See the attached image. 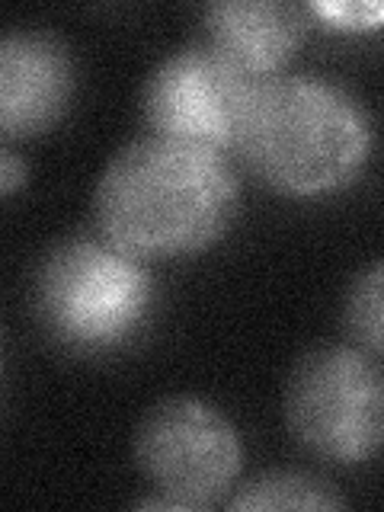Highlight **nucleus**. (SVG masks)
<instances>
[{
	"label": "nucleus",
	"instance_id": "39448f33",
	"mask_svg": "<svg viewBox=\"0 0 384 512\" xmlns=\"http://www.w3.org/2000/svg\"><path fill=\"white\" fill-rule=\"evenodd\" d=\"M135 461L170 509H205L234 487L244 452L221 410L199 397H167L138 423Z\"/></svg>",
	"mask_w": 384,
	"mask_h": 512
},
{
	"label": "nucleus",
	"instance_id": "f03ea898",
	"mask_svg": "<svg viewBox=\"0 0 384 512\" xmlns=\"http://www.w3.org/2000/svg\"><path fill=\"white\" fill-rule=\"evenodd\" d=\"M231 151L269 189L317 196L352 183L372 154V119L356 93L317 74L256 80Z\"/></svg>",
	"mask_w": 384,
	"mask_h": 512
},
{
	"label": "nucleus",
	"instance_id": "0eeeda50",
	"mask_svg": "<svg viewBox=\"0 0 384 512\" xmlns=\"http://www.w3.org/2000/svg\"><path fill=\"white\" fill-rule=\"evenodd\" d=\"M71 48L48 29L0 32V141L48 132L74 96Z\"/></svg>",
	"mask_w": 384,
	"mask_h": 512
},
{
	"label": "nucleus",
	"instance_id": "9d476101",
	"mask_svg": "<svg viewBox=\"0 0 384 512\" xmlns=\"http://www.w3.org/2000/svg\"><path fill=\"white\" fill-rule=\"evenodd\" d=\"M381 263H372L362 276H356L346 295V330L349 340L368 356H381V336H384V308H381Z\"/></svg>",
	"mask_w": 384,
	"mask_h": 512
},
{
	"label": "nucleus",
	"instance_id": "423d86ee",
	"mask_svg": "<svg viewBox=\"0 0 384 512\" xmlns=\"http://www.w3.org/2000/svg\"><path fill=\"white\" fill-rule=\"evenodd\" d=\"M253 84L215 48L192 42L151 68L141 87V116L148 132L231 151Z\"/></svg>",
	"mask_w": 384,
	"mask_h": 512
},
{
	"label": "nucleus",
	"instance_id": "7ed1b4c3",
	"mask_svg": "<svg viewBox=\"0 0 384 512\" xmlns=\"http://www.w3.org/2000/svg\"><path fill=\"white\" fill-rule=\"evenodd\" d=\"M32 301L55 340L100 349L125 340L148 314L151 276L103 237H71L39 263Z\"/></svg>",
	"mask_w": 384,
	"mask_h": 512
},
{
	"label": "nucleus",
	"instance_id": "6e6552de",
	"mask_svg": "<svg viewBox=\"0 0 384 512\" xmlns=\"http://www.w3.org/2000/svg\"><path fill=\"white\" fill-rule=\"evenodd\" d=\"M311 13L288 0H218L202 10V39L250 80L285 74L308 36Z\"/></svg>",
	"mask_w": 384,
	"mask_h": 512
},
{
	"label": "nucleus",
	"instance_id": "f257e3e1",
	"mask_svg": "<svg viewBox=\"0 0 384 512\" xmlns=\"http://www.w3.org/2000/svg\"><path fill=\"white\" fill-rule=\"evenodd\" d=\"M237 202L240 183L224 151L148 132L109 157L93 189V221L125 256L167 260L212 247Z\"/></svg>",
	"mask_w": 384,
	"mask_h": 512
},
{
	"label": "nucleus",
	"instance_id": "9b49d317",
	"mask_svg": "<svg viewBox=\"0 0 384 512\" xmlns=\"http://www.w3.org/2000/svg\"><path fill=\"white\" fill-rule=\"evenodd\" d=\"M308 13L320 16L340 29H375L381 23V4L372 0H333V4H311Z\"/></svg>",
	"mask_w": 384,
	"mask_h": 512
},
{
	"label": "nucleus",
	"instance_id": "f8f14e48",
	"mask_svg": "<svg viewBox=\"0 0 384 512\" xmlns=\"http://www.w3.org/2000/svg\"><path fill=\"white\" fill-rule=\"evenodd\" d=\"M26 176H29L26 160L16 151L0 148V196H7V192H13V189H20L26 183Z\"/></svg>",
	"mask_w": 384,
	"mask_h": 512
},
{
	"label": "nucleus",
	"instance_id": "1a4fd4ad",
	"mask_svg": "<svg viewBox=\"0 0 384 512\" xmlns=\"http://www.w3.org/2000/svg\"><path fill=\"white\" fill-rule=\"evenodd\" d=\"M231 509H343L346 500L324 480L298 471H269L247 480L231 500Z\"/></svg>",
	"mask_w": 384,
	"mask_h": 512
},
{
	"label": "nucleus",
	"instance_id": "20e7f679",
	"mask_svg": "<svg viewBox=\"0 0 384 512\" xmlns=\"http://www.w3.org/2000/svg\"><path fill=\"white\" fill-rule=\"evenodd\" d=\"M285 423L308 452L336 461H368L384 436V378L359 346H317L301 356L285 384Z\"/></svg>",
	"mask_w": 384,
	"mask_h": 512
}]
</instances>
